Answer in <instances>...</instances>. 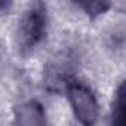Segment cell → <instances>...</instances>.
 Masks as SVG:
<instances>
[{"mask_svg": "<svg viewBox=\"0 0 126 126\" xmlns=\"http://www.w3.org/2000/svg\"><path fill=\"white\" fill-rule=\"evenodd\" d=\"M46 11L42 3H34L27 9L18 25V46L28 52L36 47L46 34Z\"/></svg>", "mask_w": 126, "mask_h": 126, "instance_id": "1", "label": "cell"}, {"mask_svg": "<svg viewBox=\"0 0 126 126\" xmlns=\"http://www.w3.org/2000/svg\"><path fill=\"white\" fill-rule=\"evenodd\" d=\"M67 92L76 119L83 126H92L98 119V102L91 88L83 83L73 82L68 85Z\"/></svg>", "mask_w": 126, "mask_h": 126, "instance_id": "2", "label": "cell"}, {"mask_svg": "<svg viewBox=\"0 0 126 126\" xmlns=\"http://www.w3.org/2000/svg\"><path fill=\"white\" fill-rule=\"evenodd\" d=\"M16 126H47V116L37 101H27L15 108Z\"/></svg>", "mask_w": 126, "mask_h": 126, "instance_id": "3", "label": "cell"}, {"mask_svg": "<svg viewBox=\"0 0 126 126\" xmlns=\"http://www.w3.org/2000/svg\"><path fill=\"white\" fill-rule=\"evenodd\" d=\"M111 126H125V83L123 82L119 85L113 99Z\"/></svg>", "mask_w": 126, "mask_h": 126, "instance_id": "4", "label": "cell"}, {"mask_svg": "<svg viewBox=\"0 0 126 126\" xmlns=\"http://www.w3.org/2000/svg\"><path fill=\"white\" fill-rule=\"evenodd\" d=\"M77 6L82 8L88 15L96 16V15L104 14V12L110 8V3H108V2H79Z\"/></svg>", "mask_w": 126, "mask_h": 126, "instance_id": "5", "label": "cell"}]
</instances>
